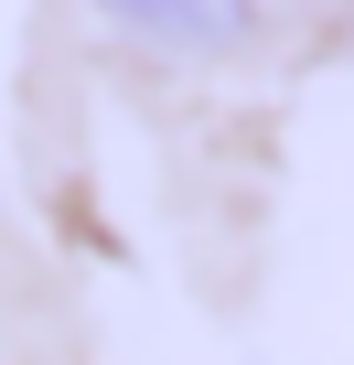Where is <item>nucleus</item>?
<instances>
[{
  "instance_id": "1",
  "label": "nucleus",
  "mask_w": 354,
  "mask_h": 365,
  "mask_svg": "<svg viewBox=\"0 0 354 365\" xmlns=\"http://www.w3.org/2000/svg\"><path fill=\"white\" fill-rule=\"evenodd\" d=\"M97 11H108L118 33L161 43V54H236V43L258 33L269 0H97Z\"/></svg>"
}]
</instances>
